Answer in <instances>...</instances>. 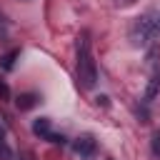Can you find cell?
Here are the masks:
<instances>
[{"label":"cell","instance_id":"cell-1","mask_svg":"<svg viewBox=\"0 0 160 160\" xmlns=\"http://www.w3.org/2000/svg\"><path fill=\"white\" fill-rule=\"evenodd\" d=\"M158 38H160V10H148L130 25V40L138 48L155 45Z\"/></svg>","mask_w":160,"mask_h":160},{"label":"cell","instance_id":"cell-2","mask_svg":"<svg viewBox=\"0 0 160 160\" xmlns=\"http://www.w3.org/2000/svg\"><path fill=\"white\" fill-rule=\"evenodd\" d=\"M78 82L85 90L95 88V82H98V65H95V58L90 50V35L88 32H82L78 40Z\"/></svg>","mask_w":160,"mask_h":160},{"label":"cell","instance_id":"cell-3","mask_svg":"<svg viewBox=\"0 0 160 160\" xmlns=\"http://www.w3.org/2000/svg\"><path fill=\"white\" fill-rule=\"evenodd\" d=\"M72 150H75L80 158H92L95 150H98V145H95L92 135H80V138L72 140Z\"/></svg>","mask_w":160,"mask_h":160},{"label":"cell","instance_id":"cell-4","mask_svg":"<svg viewBox=\"0 0 160 160\" xmlns=\"http://www.w3.org/2000/svg\"><path fill=\"white\" fill-rule=\"evenodd\" d=\"M38 100H40V98H38L35 92H22V95H18L15 102H18V110H30V108L38 105Z\"/></svg>","mask_w":160,"mask_h":160},{"label":"cell","instance_id":"cell-5","mask_svg":"<svg viewBox=\"0 0 160 160\" xmlns=\"http://www.w3.org/2000/svg\"><path fill=\"white\" fill-rule=\"evenodd\" d=\"M160 95V72H155L152 78H150V82H148V88H145V100L150 102L152 98H158Z\"/></svg>","mask_w":160,"mask_h":160},{"label":"cell","instance_id":"cell-6","mask_svg":"<svg viewBox=\"0 0 160 160\" xmlns=\"http://www.w3.org/2000/svg\"><path fill=\"white\" fill-rule=\"evenodd\" d=\"M32 132L40 135V138H48V132H50V118H38L32 122Z\"/></svg>","mask_w":160,"mask_h":160},{"label":"cell","instance_id":"cell-7","mask_svg":"<svg viewBox=\"0 0 160 160\" xmlns=\"http://www.w3.org/2000/svg\"><path fill=\"white\" fill-rule=\"evenodd\" d=\"M0 160H12V150H10V145H8L2 122H0Z\"/></svg>","mask_w":160,"mask_h":160},{"label":"cell","instance_id":"cell-8","mask_svg":"<svg viewBox=\"0 0 160 160\" xmlns=\"http://www.w3.org/2000/svg\"><path fill=\"white\" fill-rule=\"evenodd\" d=\"M18 58H20V50H10V52H5V55L0 58V68H2V70H12V65H15Z\"/></svg>","mask_w":160,"mask_h":160},{"label":"cell","instance_id":"cell-9","mask_svg":"<svg viewBox=\"0 0 160 160\" xmlns=\"http://www.w3.org/2000/svg\"><path fill=\"white\" fill-rule=\"evenodd\" d=\"M45 140H50L52 145H65V135H58V132H52V130L48 132V138H45Z\"/></svg>","mask_w":160,"mask_h":160},{"label":"cell","instance_id":"cell-10","mask_svg":"<svg viewBox=\"0 0 160 160\" xmlns=\"http://www.w3.org/2000/svg\"><path fill=\"white\" fill-rule=\"evenodd\" d=\"M0 100L5 102V100H10V88H8V82L0 78Z\"/></svg>","mask_w":160,"mask_h":160},{"label":"cell","instance_id":"cell-11","mask_svg":"<svg viewBox=\"0 0 160 160\" xmlns=\"http://www.w3.org/2000/svg\"><path fill=\"white\" fill-rule=\"evenodd\" d=\"M152 152H155V155H160V130H155V132H152Z\"/></svg>","mask_w":160,"mask_h":160},{"label":"cell","instance_id":"cell-12","mask_svg":"<svg viewBox=\"0 0 160 160\" xmlns=\"http://www.w3.org/2000/svg\"><path fill=\"white\" fill-rule=\"evenodd\" d=\"M132 2H135V0H115V5H118V8H130Z\"/></svg>","mask_w":160,"mask_h":160},{"label":"cell","instance_id":"cell-13","mask_svg":"<svg viewBox=\"0 0 160 160\" xmlns=\"http://www.w3.org/2000/svg\"><path fill=\"white\" fill-rule=\"evenodd\" d=\"M20 160H35V155L30 150H25V152H20Z\"/></svg>","mask_w":160,"mask_h":160}]
</instances>
